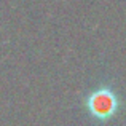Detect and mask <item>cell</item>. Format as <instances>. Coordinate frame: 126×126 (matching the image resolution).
Returning a JSON list of instances; mask_svg holds the SVG:
<instances>
[{"instance_id": "cell-1", "label": "cell", "mask_w": 126, "mask_h": 126, "mask_svg": "<svg viewBox=\"0 0 126 126\" xmlns=\"http://www.w3.org/2000/svg\"><path fill=\"white\" fill-rule=\"evenodd\" d=\"M88 118L94 125H107L123 109V101L112 81H101L81 97Z\"/></svg>"}]
</instances>
